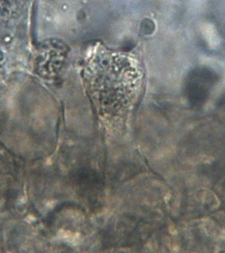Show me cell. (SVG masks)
<instances>
[{
	"instance_id": "cell-1",
	"label": "cell",
	"mask_w": 225,
	"mask_h": 253,
	"mask_svg": "<svg viewBox=\"0 0 225 253\" xmlns=\"http://www.w3.org/2000/svg\"><path fill=\"white\" fill-rule=\"evenodd\" d=\"M202 32L210 47L216 48L219 46V34L216 32V29L212 25H210V24L204 25L203 29H202Z\"/></svg>"
}]
</instances>
